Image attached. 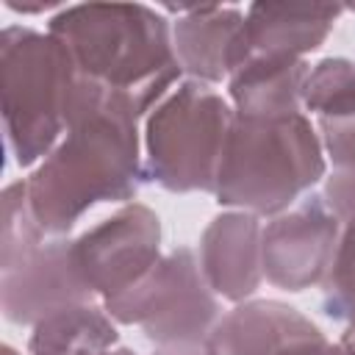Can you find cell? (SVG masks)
Instances as JSON below:
<instances>
[{
	"instance_id": "obj_11",
	"label": "cell",
	"mask_w": 355,
	"mask_h": 355,
	"mask_svg": "<svg viewBox=\"0 0 355 355\" xmlns=\"http://www.w3.org/2000/svg\"><path fill=\"white\" fill-rule=\"evenodd\" d=\"M172 19V44L183 78L225 86L239 64L241 6H158Z\"/></svg>"
},
{
	"instance_id": "obj_15",
	"label": "cell",
	"mask_w": 355,
	"mask_h": 355,
	"mask_svg": "<svg viewBox=\"0 0 355 355\" xmlns=\"http://www.w3.org/2000/svg\"><path fill=\"white\" fill-rule=\"evenodd\" d=\"M311 72L308 58L288 55H252L236 67L225 83V94L244 119L291 116L302 111L305 80Z\"/></svg>"
},
{
	"instance_id": "obj_1",
	"label": "cell",
	"mask_w": 355,
	"mask_h": 355,
	"mask_svg": "<svg viewBox=\"0 0 355 355\" xmlns=\"http://www.w3.org/2000/svg\"><path fill=\"white\" fill-rule=\"evenodd\" d=\"M25 183L31 211L47 236H69L97 205L133 202L147 183L141 114L125 94L80 75L67 133Z\"/></svg>"
},
{
	"instance_id": "obj_13",
	"label": "cell",
	"mask_w": 355,
	"mask_h": 355,
	"mask_svg": "<svg viewBox=\"0 0 355 355\" xmlns=\"http://www.w3.org/2000/svg\"><path fill=\"white\" fill-rule=\"evenodd\" d=\"M319 333L294 305L252 297L219 316L202 349L205 355H280L286 347Z\"/></svg>"
},
{
	"instance_id": "obj_5",
	"label": "cell",
	"mask_w": 355,
	"mask_h": 355,
	"mask_svg": "<svg viewBox=\"0 0 355 355\" xmlns=\"http://www.w3.org/2000/svg\"><path fill=\"white\" fill-rule=\"evenodd\" d=\"M236 111L216 86L183 78L144 119V178L169 194H214Z\"/></svg>"
},
{
	"instance_id": "obj_23",
	"label": "cell",
	"mask_w": 355,
	"mask_h": 355,
	"mask_svg": "<svg viewBox=\"0 0 355 355\" xmlns=\"http://www.w3.org/2000/svg\"><path fill=\"white\" fill-rule=\"evenodd\" d=\"M153 355H205L202 347H155Z\"/></svg>"
},
{
	"instance_id": "obj_17",
	"label": "cell",
	"mask_w": 355,
	"mask_h": 355,
	"mask_svg": "<svg viewBox=\"0 0 355 355\" xmlns=\"http://www.w3.org/2000/svg\"><path fill=\"white\" fill-rule=\"evenodd\" d=\"M47 233L39 227L31 202L25 178L11 180L3 189V225H0V269L19 263L28 252H33Z\"/></svg>"
},
{
	"instance_id": "obj_7",
	"label": "cell",
	"mask_w": 355,
	"mask_h": 355,
	"mask_svg": "<svg viewBox=\"0 0 355 355\" xmlns=\"http://www.w3.org/2000/svg\"><path fill=\"white\" fill-rule=\"evenodd\" d=\"M161 236L158 214L133 200L72 236V255L80 277L105 305L133 291L158 266Z\"/></svg>"
},
{
	"instance_id": "obj_3",
	"label": "cell",
	"mask_w": 355,
	"mask_h": 355,
	"mask_svg": "<svg viewBox=\"0 0 355 355\" xmlns=\"http://www.w3.org/2000/svg\"><path fill=\"white\" fill-rule=\"evenodd\" d=\"M327 172L330 164L308 114L236 116L211 197L222 211H247L266 222L324 183Z\"/></svg>"
},
{
	"instance_id": "obj_4",
	"label": "cell",
	"mask_w": 355,
	"mask_h": 355,
	"mask_svg": "<svg viewBox=\"0 0 355 355\" xmlns=\"http://www.w3.org/2000/svg\"><path fill=\"white\" fill-rule=\"evenodd\" d=\"M80 72L69 47L47 28L6 25L0 33V103L8 155L33 169L69 125Z\"/></svg>"
},
{
	"instance_id": "obj_14",
	"label": "cell",
	"mask_w": 355,
	"mask_h": 355,
	"mask_svg": "<svg viewBox=\"0 0 355 355\" xmlns=\"http://www.w3.org/2000/svg\"><path fill=\"white\" fill-rule=\"evenodd\" d=\"M302 111L316 125L330 169H355V61L327 55L311 64Z\"/></svg>"
},
{
	"instance_id": "obj_9",
	"label": "cell",
	"mask_w": 355,
	"mask_h": 355,
	"mask_svg": "<svg viewBox=\"0 0 355 355\" xmlns=\"http://www.w3.org/2000/svg\"><path fill=\"white\" fill-rule=\"evenodd\" d=\"M78 302L100 300L78 272L72 236H47L19 263L0 269V311L17 327H33L44 316Z\"/></svg>"
},
{
	"instance_id": "obj_19",
	"label": "cell",
	"mask_w": 355,
	"mask_h": 355,
	"mask_svg": "<svg viewBox=\"0 0 355 355\" xmlns=\"http://www.w3.org/2000/svg\"><path fill=\"white\" fill-rule=\"evenodd\" d=\"M322 194L347 236H355V169H330Z\"/></svg>"
},
{
	"instance_id": "obj_16",
	"label": "cell",
	"mask_w": 355,
	"mask_h": 355,
	"mask_svg": "<svg viewBox=\"0 0 355 355\" xmlns=\"http://www.w3.org/2000/svg\"><path fill=\"white\" fill-rule=\"evenodd\" d=\"M119 347V324L103 302L67 305L31 327L28 355H108Z\"/></svg>"
},
{
	"instance_id": "obj_10",
	"label": "cell",
	"mask_w": 355,
	"mask_h": 355,
	"mask_svg": "<svg viewBox=\"0 0 355 355\" xmlns=\"http://www.w3.org/2000/svg\"><path fill=\"white\" fill-rule=\"evenodd\" d=\"M263 219L247 211H219L200 233V269L211 291L230 302H247L263 283Z\"/></svg>"
},
{
	"instance_id": "obj_21",
	"label": "cell",
	"mask_w": 355,
	"mask_h": 355,
	"mask_svg": "<svg viewBox=\"0 0 355 355\" xmlns=\"http://www.w3.org/2000/svg\"><path fill=\"white\" fill-rule=\"evenodd\" d=\"M8 11H14V14H22V17H39V14H47V17H53L61 6H47V3H17V0H6L3 3Z\"/></svg>"
},
{
	"instance_id": "obj_2",
	"label": "cell",
	"mask_w": 355,
	"mask_h": 355,
	"mask_svg": "<svg viewBox=\"0 0 355 355\" xmlns=\"http://www.w3.org/2000/svg\"><path fill=\"white\" fill-rule=\"evenodd\" d=\"M83 78L125 94L141 119L183 80L172 19L147 3H75L47 17Z\"/></svg>"
},
{
	"instance_id": "obj_12",
	"label": "cell",
	"mask_w": 355,
	"mask_h": 355,
	"mask_svg": "<svg viewBox=\"0 0 355 355\" xmlns=\"http://www.w3.org/2000/svg\"><path fill=\"white\" fill-rule=\"evenodd\" d=\"M341 14L344 6L338 3H250L236 67L252 55L308 58L327 42Z\"/></svg>"
},
{
	"instance_id": "obj_20",
	"label": "cell",
	"mask_w": 355,
	"mask_h": 355,
	"mask_svg": "<svg viewBox=\"0 0 355 355\" xmlns=\"http://www.w3.org/2000/svg\"><path fill=\"white\" fill-rule=\"evenodd\" d=\"M280 355H341V349L336 341H330L324 333H319L313 338H302V341L286 347Z\"/></svg>"
},
{
	"instance_id": "obj_25",
	"label": "cell",
	"mask_w": 355,
	"mask_h": 355,
	"mask_svg": "<svg viewBox=\"0 0 355 355\" xmlns=\"http://www.w3.org/2000/svg\"><path fill=\"white\" fill-rule=\"evenodd\" d=\"M0 355H19V352H17V349H14L11 344H3V349H0Z\"/></svg>"
},
{
	"instance_id": "obj_24",
	"label": "cell",
	"mask_w": 355,
	"mask_h": 355,
	"mask_svg": "<svg viewBox=\"0 0 355 355\" xmlns=\"http://www.w3.org/2000/svg\"><path fill=\"white\" fill-rule=\"evenodd\" d=\"M108 355H136V352H133L130 347H116V349H111Z\"/></svg>"
},
{
	"instance_id": "obj_8",
	"label": "cell",
	"mask_w": 355,
	"mask_h": 355,
	"mask_svg": "<svg viewBox=\"0 0 355 355\" xmlns=\"http://www.w3.org/2000/svg\"><path fill=\"white\" fill-rule=\"evenodd\" d=\"M341 239L344 227L324 194H305L297 205L263 222V280L291 294L322 288Z\"/></svg>"
},
{
	"instance_id": "obj_18",
	"label": "cell",
	"mask_w": 355,
	"mask_h": 355,
	"mask_svg": "<svg viewBox=\"0 0 355 355\" xmlns=\"http://www.w3.org/2000/svg\"><path fill=\"white\" fill-rule=\"evenodd\" d=\"M322 311L327 319L355 327V236L341 239L333 269L322 283Z\"/></svg>"
},
{
	"instance_id": "obj_6",
	"label": "cell",
	"mask_w": 355,
	"mask_h": 355,
	"mask_svg": "<svg viewBox=\"0 0 355 355\" xmlns=\"http://www.w3.org/2000/svg\"><path fill=\"white\" fill-rule=\"evenodd\" d=\"M103 308L116 324L139 327L155 347H202L225 313L191 247L164 252L158 266L133 291Z\"/></svg>"
},
{
	"instance_id": "obj_22",
	"label": "cell",
	"mask_w": 355,
	"mask_h": 355,
	"mask_svg": "<svg viewBox=\"0 0 355 355\" xmlns=\"http://www.w3.org/2000/svg\"><path fill=\"white\" fill-rule=\"evenodd\" d=\"M341 355H355V327H344V333L336 338Z\"/></svg>"
}]
</instances>
